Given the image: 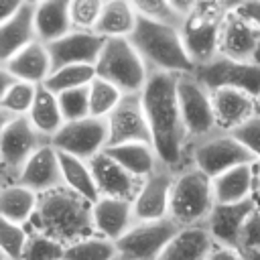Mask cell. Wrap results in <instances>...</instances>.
I'll return each mask as SVG.
<instances>
[{
  "label": "cell",
  "mask_w": 260,
  "mask_h": 260,
  "mask_svg": "<svg viewBox=\"0 0 260 260\" xmlns=\"http://www.w3.org/2000/svg\"><path fill=\"white\" fill-rule=\"evenodd\" d=\"M258 114H260V98H258Z\"/></svg>",
  "instance_id": "cell-49"
},
{
  "label": "cell",
  "mask_w": 260,
  "mask_h": 260,
  "mask_svg": "<svg viewBox=\"0 0 260 260\" xmlns=\"http://www.w3.org/2000/svg\"><path fill=\"white\" fill-rule=\"evenodd\" d=\"M104 152L140 181L150 177L160 165L152 144H146V142H128V144L108 146Z\"/></svg>",
  "instance_id": "cell-28"
},
{
  "label": "cell",
  "mask_w": 260,
  "mask_h": 260,
  "mask_svg": "<svg viewBox=\"0 0 260 260\" xmlns=\"http://www.w3.org/2000/svg\"><path fill=\"white\" fill-rule=\"evenodd\" d=\"M132 4L140 16H144L152 22L175 26V28H181V24H183V16L175 10L173 2H169V0H136Z\"/></svg>",
  "instance_id": "cell-37"
},
{
  "label": "cell",
  "mask_w": 260,
  "mask_h": 260,
  "mask_svg": "<svg viewBox=\"0 0 260 260\" xmlns=\"http://www.w3.org/2000/svg\"><path fill=\"white\" fill-rule=\"evenodd\" d=\"M118 256L116 242L106 240L102 236L83 238L65 248L63 260H114Z\"/></svg>",
  "instance_id": "cell-33"
},
{
  "label": "cell",
  "mask_w": 260,
  "mask_h": 260,
  "mask_svg": "<svg viewBox=\"0 0 260 260\" xmlns=\"http://www.w3.org/2000/svg\"><path fill=\"white\" fill-rule=\"evenodd\" d=\"M93 179L98 183V189L102 197H116V199H128L134 201L142 183L134 175H130L124 167H120L116 160H112L106 152L98 154L89 160Z\"/></svg>",
  "instance_id": "cell-19"
},
{
  "label": "cell",
  "mask_w": 260,
  "mask_h": 260,
  "mask_svg": "<svg viewBox=\"0 0 260 260\" xmlns=\"http://www.w3.org/2000/svg\"><path fill=\"white\" fill-rule=\"evenodd\" d=\"M219 55L240 63L260 65V28L250 18L238 14L234 8H228V14L223 18L219 35Z\"/></svg>",
  "instance_id": "cell-13"
},
{
  "label": "cell",
  "mask_w": 260,
  "mask_h": 260,
  "mask_svg": "<svg viewBox=\"0 0 260 260\" xmlns=\"http://www.w3.org/2000/svg\"><path fill=\"white\" fill-rule=\"evenodd\" d=\"M242 258H244V260H260V250H248V252H242Z\"/></svg>",
  "instance_id": "cell-46"
},
{
  "label": "cell",
  "mask_w": 260,
  "mask_h": 260,
  "mask_svg": "<svg viewBox=\"0 0 260 260\" xmlns=\"http://www.w3.org/2000/svg\"><path fill=\"white\" fill-rule=\"evenodd\" d=\"M95 73L100 79L116 85L124 95L142 93L150 75L130 39H108L95 63Z\"/></svg>",
  "instance_id": "cell-6"
},
{
  "label": "cell",
  "mask_w": 260,
  "mask_h": 260,
  "mask_svg": "<svg viewBox=\"0 0 260 260\" xmlns=\"http://www.w3.org/2000/svg\"><path fill=\"white\" fill-rule=\"evenodd\" d=\"M104 2L100 0H73L69 2V16L73 30H93L100 14H102Z\"/></svg>",
  "instance_id": "cell-39"
},
{
  "label": "cell",
  "mask_w": 260,
  "mask_h": 260,
  "mask_svg": "<svg viewBox=\"0 0 260 260\" xmlns=\"http://www.w3.org/2000/svg\"><path fill=\"white\" fill-rule=\"evenodd\" d=\"M39 207V195L22 185H4L0 195V213L2 219L10 223H26Z\"/></svg>",
  "instance_id": "cell-30"
},
{
  "label": "cell",
  "mask_w": 260,
  "mask_h": 260,
  "mask_svg": "<svg viewBox=\"0 0 260 260\" xmlns=\"http://www.w3.org/2000/svg\"><path fill=\"white\" fill-rule=\"evenodd\" d=\"M122 98L124 93L116 85H112L106 79L95 77L89 83V116L108 118L116 110V106L122 102Z\"/></svg>",
  "instance_id": "cell-34"
},
{
  "label": "cell",
  "mask_w": 260,
  "mask_h": 260,
  "mask_svg": "<svg viewBox=\"0 0 260 260\" xmlns=\"http://www.w3.org/2000/svg\"><path fill=\"white\" fill-rule=\"evenodd\" d=\"M258 165V162H256ZM256 165H242L213 179V197L219 205L246 201L256 189Z\"/></svg>",
  "instance_id": "cell-25"
},
{
  "label": "cell",
  "mask_w": 260,
  "mask_h": 260,
  "mask_svg": "<svg viewBox=\"0 0 260 260\" xmlns=\"http://www.w3.org/2000/svg\"><path fill=\"white\" fill-rule=\"evenodd\" d=\"M215 246L217 244L205 225L185 228L173 238L160 260H207Z\"/></svg>",
  "instance_id": "cell-26"
},
{
  "label": "cell",
  "mask_w": 260,
  "mask_h": 260,
  "mask_svg": "<svg viewBox=\"0 0 260 260\" xmlns=\"http://www.w3.org/2000/svg\"><path fill=\"white\" fill-rule=\"evenodd\" d=\"M59 158H61L65 187L71 189L73 193L81 195L89 203H98L100 197H102V193L98 189V183L93 179V173H91L89 162L87 160H81V158H75L71 154H63V152H59Z\"/></svg>",
  "instance_id": "cell-31"
},
{
  "label": "cell",
  "mask_w": 260,
  "mask_h": 260,
  "mask_svg": "<svg viewBox=\"0 0 260 260\" xmlns=\"http://www.w3.org/2000/svg\"><path fill=\"white\" fill-rule=\"evenodd\" d=\"M110 128L108 146L128 144V142H146L152 144L150 126L142 108L140 93L138 95H124L116 110L106 118Z\"/></svg>",
  "instance_id": "cell-14"
},
{
  "label": "cell",
  "mask_w": 260,
  "mask_h": 260,
  "mask_svg": "<svg viewBox=\"0 0 260 260\" xmlns=\"http://www.w3.org/2000/svg\"><path fill=\"white\" fill-rule=\"evenodd\" d=\"M35 12H37V2L24 0L20 10L8 22L0 24V63H6L16 53L37 43Z\"/></svg>",
  "instance_id": "cell-21"
},
{
  "label": "cell",
  "mask_w": 260,
  "mask_h": 260,
  "mask_svg": "<svg viewBox=\"0 0 260 260\" xmlns=\"http://www.w3.org/2000/svg\"><path fill=\"white\" fill-rule=\"evenodd\" d=\"M37 89L39 85L35 83H26V81H18L6 95L0 98V112L12 114V116H28L37 98Z\"/></svg>",
  "instance_id": "cell-35"
},
{
  "label": "cell",
  "mask_w": 260,
  "mask_h": 260,
  "mask_svg": "<svg viewBox=\"0 0 260 260\" xmlns=\"http://www.w3.org/2000/svg\"><path fill=\"white\" fill-rule=\"evenodd\" d=\"M95 77H98V73H95L93 65H69V67L53 71L43 85L49 91H53L55 95H61L71 89L87 87Z\"/></svg>",
  "instance_id": "cell-32"
},
{
  "label": "cell",
  "mask_w": 260,
  "mask_h": 260,
  "mask_svg": "<svg viewBox=\"0 0 260 260\" xmlns=\"http://www.w3.org/2000/svg\"><path fill=\"white\" fill-rule=\"evenodd\" d=\"M225 14V2H195L193 10L183 18L179 30L195 67L219 55V35Z\"/></svg>",
  "instance_id": "cell-5"
},
{
  "label": "cell",
  "mask_w": 260,
  "mask_h": 260,
  "mask_svg": "<svg viewBox=\"0 0 260 260\" xmlns=\"http://www.w3.org/2000/svg\"><path fill=\"white\" fill-rule=\"evenodd\" d=\"M240 252H248V250H260V205L250 213V217L246 219L242 234H240V244H238Z\"/></svg>",
  "instance_id": "cell-42"
},
{
  "label": "cell",
  "mask_w": 260,
  "mask_h": 260,
  "mask_svg": "<svg viewBox=\"0 0 260 260\" xmlns=\"http://www.w3.org/2000/svg\"><path fill=\"white\" fill-rule=\"evenodd\" d=\"M211 102H213L217 130L221 132H232L258 114V100L242 89H232V87L215 89L211 91Z\"/></svg>",
  "instance_id": "cell-20"
},
{
  "label": "cell",
  "mask_w": 260,
  "mask_h": 260,
  "mask_svg": "<svg viewBox=\"0 0 260 260\" xmlns=\"http://www.w3.org/2000/svg\"><path fill=\"white\" fill-rule=\"evenodd\" d=\"M240 144H244L258 160H260V114L252 116L248 122L238 126L236 130L230 132Z\"/></svg>",
  "instance_id": "cell-41"
},
{
  "label": "cell",
  "mask_w": 260,
  "mask_h": 260,
  "mask_svg": "<svg viewBox=\"0 0 260 260\" xmlns=\"http://www.w3.org/2000/svg\"><path fill=\"white\" fill-rule=\"evenodd\" d=\"M51 144V138L43 136L28 120V116H18L10 124L2 126L0 136V158H2V173L6 179H12L16 185L22 167L28 158L43 146Z\"/></svg>",
  "instance_id": "cell-8"
},
{
  "label": "cell",
  "mask_w": 260,
  "mask_h": 260,
  "mask_svg": "<svg viewBox=\"0 0 260 260\" xmlns=\"http://www.w3.org/2000/svg\"><path fill=\"white\" fill-rule=\"evenodd\" d=\"M177 98L189 134V144L217 132L211 91L205 89L193 73L177 75Z\"/></svg>",
  "instance_id": "cell-9"
},
{
  "label": "cell",
  "mask_w": 260,
  "mask_h": 260,
  "mask_svg": "<svg viewBox=\"0 0 260 260\" xmlns=\"http://www.w3.org/2000/svg\"><path fill=\"white\" fill-rule=\"evenodd\" d=\"M0 67L8 69L16 79L35 83V85H43L49 79V75L53 73L49 49H47V45H43L39 41L28 45L20 53H16L12 59L2 63Z\"/></svg>",
  "instance_id": "cell-23"
},
{
  "label": "cell",
  "mask_w": 260,
  "mask_h": 260,
  "mask_svg": "<svg viewBox=\"0 0 260 260\" xmlns=\"http://www.w3.org/2000/svg\"><path fill=\"white\" fill-rule=\"evenodd\" d=\"M256 195L260 197V162L256 165Z\"/></svg>",
  "instance_id": "cell-47"
},
{
  "label": "cell",
  "mask_w": 260,
  "mask_h": 260,
  "mask_svg": "<svg viewBox=\"0 0 260 260\" xmlns=\"http://www.w3.org/2000/svg\"><path fill=\"white\" fill-rule=\"evenodd\" d=\"M65 244L53 240L43 232L28 234V242L22 254V260H63L65 258Z\"/></svg>",
  "instance_id": "cell-36"
},
{
  "label": "cell",
  "mask_w": 260,
  "mask_h": 260,
  "mask_svg": "<svg viewBox=\"0 0 260 260\" xmlns=\"http://www.w3.org/2000/svg\"><path fill=\"white\" fill-rule=\"evenodd\" d=\"M59 106H61L65 122H75V120L87 118L89 116V85L61 93Z\"/></svg>",
  "instance_id": "cell-40"
},
{
  "label": "cell",
  "mask_w": 260,
  "mask_h": 260,
  "mask_svg": "<svg viewBox=\"0 0 260 260\" xmlns=\"http://www.w3.org/2000/svg\"><path fill=\"white\" fill-rule=\"evenodd\" d=\"M35 28L37 41L43 45H51L73 30L71 16H69V2L67 0H47L37 2L35 12Z\"/></svg>",
  "instance_id": "cell-24"
},
{
  "label": "cell",
  "mask_w": 260,
  "mask_h": 260,
  "mask_svg": "<svg viewBox=\"0 0 260 260\" xmlns=\"http://www.w3.org/2000/svg\"><path fill=\"white\" fill-rule=\"evenodd\" d=\"M26 242H28V234L22 230V225L2 219V223H0L2 260H22Z\"/></svg>",
  "instance_id": "cell-38"
},
{
  "label": "cell",
  "mask_w": 260,
  "mask_h": 260,
  "mask_svg": "<svg viewBox=\"0 0 260 260\" xmlns=\"http://www.w3.org/2000/svg\"><path fill=\"white\" fill-rule=\"evenodd\" d=\"M256 207H258L256 197H250V199L240 201V203H230V205L215 203L205 228H207V232L211 234V238L215 240L217 246L238 250L242 228H244L246 219L250 217V213Z\"/></svg>",
  "instance_id": "cell-18"
},
{
  "label": "cell",
  "mask_w": 260,
  "mask_h": 260,
  "mask_svg": "<svg viewBox=\"0 0 260 260\" xmlns=\"http://www.w3.org/2000/svg\"><path fill=\"white\" fill-rule=\"evenodd\" d=\"M114 260H132V258H126V256H120V254H118Z\"/></svg>",
  "instance_id": "cell-48"
},
{
  "label": "cell",
  "mask_w": 260,
  "mask_h": 260,
  "mask_svg": "<svg viewBox=\"0 0 260 260\" xmlns=\"http://www.w3.org/2000/svg\"><path fill=\"white\" fill-rule=\"evenodd\" d=\"M215 207L213 179H209L197 167H187L175 175L169 217L181 228L205 225Z\"/></svg>",
  "instance_id": "cell-4"
},
{
  "label": "cell",
  "mask_w": 260,
  "mask_h": 260,
  "mask_svg": "<svg viewBox=\"0 0 260 260\" xmlns=\"http://www.w3.org/2000/svg\"><path fill=\"white\" fill-rule=\"evenodd\" d=\"M207 260H244L242 252L236 248H225V246H215V250L209 254Z\"/></svg>",
  "instance_id": "cell-44"
},
{
  "label": "cell",
  "mask_w": 260,
  "mask_h": 260,
  "mask_svg": "<svg viewBox=\"0 0 260 260\" xmlns=\"http://www.w3.org/2000/svg\"><path fill=\"white\" fill-rule=\"evenodd\" d=\"M173 183H175V173L162 165H158V169L144 179L136 199L132 201L136 221H154L169 217Z\"/></svg>",
  "instance_id": "cell-16"
},
{
  "label": "cell",
  "mask_w": 260,
  "mask_h": 260,
  "mask_svg": "<svg viewBox=\"0 0 260 260\" xmlns=\"http://www.w3.org/2000/svg\"><path fill=\"white\" fill-rule=\"evenodd\" d=\"M158 162L175 175L191 167L189 134L177 98V75L150 73L140 93Z\"/></svg>",
  "instance_id": "cell-1"
},
{
  "label": "cell",
  "mask_w": 260,
  "mask_h": 260,
  "mask_svg": "<svg viewBox=\"0 0 260 260\" xmlns=\"http://www.w3.org/2000/svg\"><path fill=\"white\" fill-rule=\"evenodd\" d=\"M193 75L209 91L232 87V89H242L256 100L260 98V65L240 63L223 55H217L211 61L197 65Z\"/></svg>",
  "instance_id": "cell-12"
},
{
  "label": "cell",
  "mask_w": 260,
  "mask_h": 260,
  "mask_svg": "<svg viewBox=\"0 0 260 260\" xmlns=\"http://www.w3.org/2000/svg\"><path fill=\"white\" fill-rule=\"evenodd\" d=\"M138 22V12L132 2L126 0H110L104 2L100 20L93 28L104 39H130Z\"/></svg>",
  "instance_id": "cell-27"
},
{
  "label": "cell",
  "mask_w": 260,
  "mask_h": 260,
  "mask_svg": "<svg viewBox=\"0 0 260 260\" xmlns=\"http://www.w3.org/2000/svg\"><path fill=\"white\" fill-rule=\"evenodd\" d=\"M189 162L203 171L209 179H215L230 169L242 165L260 162L244 144H240L230 132H213L189 144Z\"/></svg>",
  "instance_id": "cell-7"
},
{
  "label": "cell",
  "mask_w": 260,
  "mask_h": 260,
  "mask_svg": "<svg viewBox=\"0 0 260 260\" xmlns=\"http://www.w3.org/2000/svg\"><path fill=\"white\" fill-rule=\"evenodd\" d=\"M228 4V2H225ZM228 8H234L238 14L250 18L260 28V2H230Z\"/></svg>",
  "instance_id": "cell-43"
},
{
  "label": "cell",
  "mask_w": 260,
  "mask_h": 260,
  "mask_svg": "<svg viewBox=\"0 0 260 260\" xmlns=\"http://www.w3.org/2000/svg\"><path fill=\"white\" fill-rule=\"evenodd\" d=\"M28 120L43 136L53 140V136L65 126V118H63V112L59 106V95L49 91L45 85H39Z\"/></svg>",
  "instance_id": "cell-29"
},
{
  "label": "cell",
  "mask_w": 260,
  "mask_h": 260,
  "mask_svg": "<svg viewBox=\"0 0 260 260\" xmlns=\"http://www.w3.org/2000/svg\"><path fill=\"white\" fill-rule=\"evenodd\" d=\"M20 79H16L8 69H4V67H0V98L2 95H6L16 83H18Z\"/></svg>",
  "instance_id": "cell-45"
},
{
  "label": "cell",
  "mask_w": 260,
  "mask_h": 260,
  "mask_svg": "<svg viewBox=\"0 0 260 260\" xmlns=\"http://www.w3.org/2000/svg\"><path fill=\"white\" fill-rule=\"evenodd\" d=\"M130 43L134 45L150 73L183 75L195 71V63L185 49L181 30L175 26L158 24L138 14V22L134 32L130 35Z\"/></svg>",
  "instance_id": "cell-3"
},
{
  "label": "cell",
  "mask_w": 260,
  "mask_h": 260,
  "mask_svg": "<svg viewBox=\"0 0 260 260\" xmlns=\"http://www.w3.org/2000/svg\"><path fill=\"white\" fill-rule=\"evenodd\" d=\"M108 39L93 30H71L63 39L47 45L53 71L69 65H93L98 63Z\"/></svg>",
  "instance_id": "cell-15"
},
{
  "label": "cell",
  "mask_w": 260,
  "mask_h": 260,
  "mask_svg": "<svg viewBox=\"0 0 260 260\" xmlns=\"http://www.w3.org/2000/svg\"><path fill=\"white\" fill-rule=\"evenodd\" d=\"M16 185H22L37 195H45L49 191L65 187L59 150L53 144L39 148L22 167Z\"/></svg>",
  "instance_id": "cell-17"
},
{
  "label": "cell",
  "mask_w": 260,
  "mask_h": 260,
  "mask_svg": "<svg viewBox=\"0 0 260 260\" xmlns=\"http://www.w3.org/2000/svg\"><path fill=\"white\" fill-rule=\"evenodd\" d=\"M35 215L39 232L65 246L95 236L93 203L67 187L39 195V207Z\"/></svg>",
  "instance_id": "cell-2"
},
{
  "label": "cell",
  "mask_w": 260,
  "mask_h": 260,
  "mask_svg": "<svg viewBox=\"0 0 260 260\" xmlns=\"http://www.w3.org/2000/svg\"><path fill=\"white\" fill-rule=\"evenodd\" d=\"M181 232V228L171 219H154V221H136L118 242V254L132 260H160L167 246Z\"/></svg>",
  "instance_id": "cell-10"
},
{
  "label": "cell",
  "mask_w": 260,
  "mask_h": 260,
  "mask_svg": "<svg viewBox=\"0 0 260 260\" xmlns=\"http://www.w3.org/2000/svg\"><path fill=\"white\" fill-rule=\"evenodd\" d=\"M110 128L106 118L87 116L83 120L65 122V126L53 136L51 144L63 152L81 160H91L108 148Z\"/></svg>",
  "instance_id": "cell-11"
},
{
  "label": "cell",
  "mask_w": 260,
  "mask_h": 260,
  "mask_svg": "<svg viewBox=\"0 0 260 260\" xmlns=\"http://www.w3.org/2000/svg\"><path fill=\"white\" fill-rule=\"evenodd\" d=\"M134 223H136V217H134L132 201L116 199V197H100V201L93 203L95 236L118 242Z\"/></svg>",
  "instance_id": "cell-22"
}]
</instances>
